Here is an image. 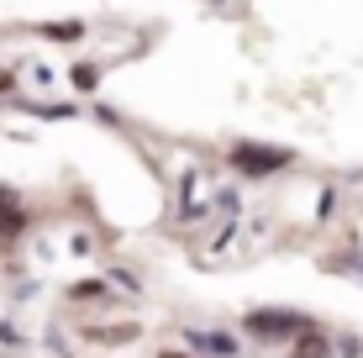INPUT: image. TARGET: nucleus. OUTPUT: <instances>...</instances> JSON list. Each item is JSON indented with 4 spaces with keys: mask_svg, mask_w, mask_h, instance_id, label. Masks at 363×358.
I'll use <instances>...</instances> for the list:
<instances>
[{
    "mask_svg": "<svg viewBox=\"0 0 363 358\" xmlns=\"http://www.w3.org/2000/svg\"><path fill=\"white\" fill-rule=\"evenodd\" d=\"M227 164H232V174H242V179H274V174H284V169L295 164V153L290 147H274V142H232L227 147Z\"/></svg>",
    "mask_w": 363,
    "mask_h": 358,
    "instance_id": "nucleus-1",
    "label": "nucleus"
},
{
    "mask_svg": "<svg viewBox=\"0 0 363 358\" xmlns=\"http://www.w3.org/2000/svg\"><path fill=\"white\" fill-rule=\"evenodd\" d=\"M242 327H247V337H258V342H295L300 332H311V316L258 306V311H247V316H242Z\"/></svg>",
    "mask_w": 363,
    "mask_h": 358,
    "instance_id": "nucleus-2",
    "label": "nucleus"
},
{
    "mask_svg": "<svg viewBox=\"0 0 363 358\" xmlns=\"http://www.w3.org/2000/svg\"><path fill=\"white\" fill-rule=\"evenodd\" d=\"M21 232H27V211H21L16 190H6V184H0V248H6V242H16Z\"/></svg>",
    "mask_w": 363,
    "mask_h": 358,
    "instance_id": "nucleus-3",
    "label": "nucleus"
},
{
    "mask_svg": "<svg viewBox=\"0 0 363 358\" xmlns=\"http://www.w3.org/2000/svg\"><path fill=\"white\" fill-rule=\"evenodd\" d=\"M195 353H211V358H237V337L232 332H184Z\"/></svg>",
    "mask_w": 363,
    "mask_h": 358,
    "instance_id": "nucleus-4",
    "label": "nucleus"
},
{
    "mask_svg": "<svg viewBox=\"0 0 363 358\" xmlns=\"http://www.w3.org/2000/svg\"><path fill=\"white\" fill-rule=\"evenodd\" d=\"M290 358H332V342L321 337L316 327H311V332H300V337H295V348H290Z\"/></svg>",
    "mask_w": 363,
    "mask_h": 358,
    "instance_id": "nucleus-5",
    "label": "nucleus"
},
{
    "mask_svg": "<svg viewBox=\"0 0 363 358\" xmlns=\"http://www.w3.org/2000/svg\"><path fill=\"white\" fill-rule=\"evenodd\" d=\"M37 37H48V43H84V21H43Z\"/></svg>",
    "mask_w": 363,
    "mask_h": 358,
    "instance_id": "nucleus-6",
    "label": "nucleus"
},
{
    "mask_svg": "<svg viewBox=\"0 0 363 358\" xmlns=\"http://www.w3.org/2000/svg\"><path fill=\"white\" fill-rule=\"evenodd\" d=\"M69 84H74L79 95H95V90H100V64H74V69H69Z\"/></svg>",
    "mask_w": 363,
    "mask_h": 358,
    "instance_id": "nucleus-7",
    "label": "nucleus"
},
{
    "mask_svg": "<svg viewBox=\"0 0 363 358\" xmlns=\"http://www.w3.org/2000/svg\"><path fill=\"white\" fill-rule=\"evenodd\" d=\"M69 295H74V301H100V295H111V285H106V279H84V285H74Z\"/></svg>",
    "mask_w": 363,
    "mask_h": 358,
    "instance_id": "nucleus-8",
    "label": "nucleus"
},
{
    "mask_svg": "<svg viewBox=\"0 0 363 358\" xmlns=\"http://www.w3.org/2000/svg\"><path fill=\"white\" fill-rule=\"evenodd\" d=\"M337 353H342V358H363V342L358 337H342V342H337Z\"/></svg>",
    "mask_w": 363,
    "mask_h": 358,
    "instance_id": "nucleus-9",
    "label": "nucleus"
},
{
    "mask_svg": "<svg viewBox=\"0 0 363 358\" xmlns=\"http://www.w3.org/2000/svg\"><path fill=\"white\" fill-rule=\"evenodd\" d=\"M332 206H337V195H332V190H321V206H316L321 216H316V221H332Z\"/></svg>",
    "mask_w": 363,
    "mask_h": 358,
    "instance_id": "nucleus-10",
    "label": "nucleus"
},
{
    "mask_svg": "<svg viewBox=\"0 0 363 358\" xmlns=\"http://www.w3.org/2000/svg\"><path fill=\"white\" fill-rule=\"evenodd\" d=\"M11 90H16V74H11V69H0V95H11Z\"/></svg>",
    "mask_w": 363,
    "mask_h": 358,
    "instance_id": "nucleus-11",
    "label": "nucleus"
},
{
    "mask_svg": "<svg viewBox=\"0 0 363 358\" xmlns=\"http://www.w3.org/2000/svg\"><path fill=\"white\" fill-rule=\"evenodd\" d=\"M164 358H184V353H164Z\"/></svg>",
    "mask_w": 363,
    "mask_h": 358,
    "instance_id": "nucleus-12",
    "label": "nucleus"
}]
</instances>
